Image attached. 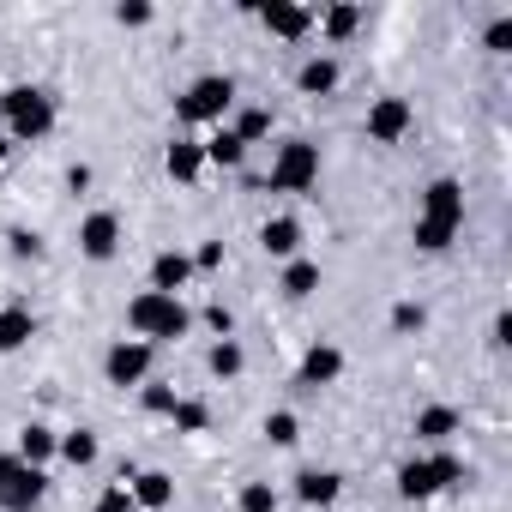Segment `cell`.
Listing matches in <instances>:
<instances>
[{
    "mask_svg": "<svg viewBox=\"0 0 512 512\" xmlns=\"http://www.w3.org/2000/svg\"><path fill=\"white\" fill-rule=\"evenodd\" d=\"M205 368H211L217 380H235V374L247 368V356H241V344H235V338H217V344H211V356H205Z\"/></svg>",
    "mask_w": 512,
    "mask_h": 512,
    "instance_id": "23",
    "label": "cell"
},
{
    "mask_svg": "<svg viewBox=\"0 0 512 512\" xmlns=\"http://www.w3.org/2000/svg\"><path fill=\"white\" fill-rule=\"evenodd\" d=\"M253 19H260L272 37H284V43H302L314 31V7H290V0H272V7H260Z\"/></svg>",
    "mask_w": 512,
    "mask_h": 512,
    "instance_id": "9",
    "label": "cell"
},
{
    "mask_svg": "<svg viewBox=\"0 0 512 512\" xmlns=\"http://www.w3.org/2000/svg\"><path fill=\"white\" fill-rule=\"evenodd\" d=\"M356 25H362V7H326V13H320V31H326L332 43L356 37Z\"/></svg>",
    "mask_w": 512,
    "mask_h": 512,
    "instance_id": "27",
    "label": "cell"
},
{
    "mask_svg": "<svg viewBox=\"0 0 512 512\" xmlns=\"http://www.w3.org/2000/svg\"><path fill=\"white\" fill-rule=\"evenodd\" d=\"M127 494H133V506H145V512H163V506L175 500V476H163V470H139V476L127 482Z\"/></svg>",
    "mask_w": 512,
    "mask_h": 512,
    "instance_id": "15",
    "label": "cell"
},
{
    "mask_svg": "<svg viewBox=\"0 0 512 512\" xmlns=\"http://www.w3.org/2000/svg\"><path fill=\"white\" fill-rule=\"evenodd\" d=\"M115 25L139 31V25H151V7H145V0H121V7H115Z\"/></svg>",
    "mask_w": 512,
    "mask_h": 512,
    "instance_id": "34",
    "label": "cell"
},
{
    "mask_svg": "<svg viewBox=\"0 0 512 512\" xmlns=\"http://www.w3.org/2000/svg\"><path fill=\"white\" fill-rule=\"evenodd\" d=\"M314 181H320V145H314V139H284L278 157H272V181H266V187H278V193H308Z\"/></svg>",
    "mask_w": 512,
    "mask_h": 512,
    "instance_id": "4",
    "label": "cell"
},
{
    "mask_svg": "<svg viewBox=\"0 0 512 512\" xmlns=\"http://www.w3.org/2000/svg\"><path fill=\"white\" fill-rule=\"evenodd\" d=\"M37 338V320H31V308H0V356H13V350H25Z\"/></svg>",
    "mask_w": 512,
    "mask_h": 512,
    "instance_id": "17",
    "label": "cell"
},
{
    "mask_svg": "<svg viewBox=\"0 0 512 512\" xmlns=\"http://www.w3.org/2000/svg\"><path fill=\"white\" fill-rule=\"evenodd\" d=\"M488 49H494V55H506V49H512V19H506V13L488 25Z\"/></svg>",
    "mask_w": 512,
    "mask_h": 512,
    "instance_id": "38",
    "label": "cell"
},
{
    "mask_svg": "<svg viewBox=\"0 0 512 512\" xmlns=\"http://www.w3.org/2000/svg\"><path fill=\"white\" fill-rule=\"evenodd\" d=\"M235 109V79H223V73H205V79H193L187 85V97L175 103V115L187 121V127H223V115Z\"/></svg>",
    "mask_w": 512,
    "mask_h": 512,
    "instance_id": "3",
    "label": "cell"
},
{
    "mask_svg": "<svg viewBox=\"0 0 512 512\" xmlns=\"http://www.w3.org/2000/svg\"><path fill=\"white\" fill-rule=\"evenodd\" d=\"M452 434H458V410H452V404H428V410H416V440L446 446Z\"/></svg>",
    "mask_w": 512,
    "mask_h": 512,
    "instance_id": "19",
    "label": "cell"
},
{
    "mask_svg": "<svg viewBox=\"0 0 512 512\" xmlns=\"http://www.w3.org/2000/svg\"><path fill=\"white\" fill-rule=\"evenodd\" d=\"M67 187H73V193H85V187H91V169H85V163H73V169H67Z\"/></svg>",
    "mask_w": 512,
    "mask_h": 512,
    "instance_id": "41",
    "label": "cell"
},
{
    "mask_svg": "<svg viewBox=\"0 0 512 512\" xmlns=\"http://www.w3.org/2000/svg\"><path fill=\"white\" fill-rule=\"evenodd\" d=\"M7 151H13V139H7V127H0V163H7Z\"/></svg>",
    "mask_w": 512,
    "mask_h": 512,
    "instance_id": "43",
    "label": "cell"
},
{
    "mask_svg": "<svg viewBox=\"0 0 512 512\" xmlns=\"http://www.w3.org/2000/svg\"><path fill=\"white\" fill-rule=\"evenodd\" d=\"M127 326H133V338H181L187 326H193V314L181 308V296H157V290H145V296H133L127 302Z\"/></svg>",
    "mask_w": 512,
    "mask_h": 512,
    "instance_id": "2",
    "label": "cell"
},
{
    "mask_svg": "<svg viewBox=\"0 0 512 512\" xmlns=\"http://www.w3.org/2000/svg\"><path fill=\"white\" fill-rule=\"evenodd\" d=\"M103 374H109V386H145L151 380V344L145 338H115L109 356H103Z\"/></svg>",
    "mask_w": 512,
    "mask_h": 512,
    "instance_id": "5",
    "label": "cell"
},
{
    "mask_svg": "<svg viewBox=\"0 0 512 512\" xmlns=\"http://www.w3.org/2000/svg\"><path fill=\"white\" fill-rule=\"evenodd\" d=\"M199 145H205V163L211 169H241V157H247V145L229 127H211V139H199Z\"/></svg>",
    "mask_w": 512,
    "mask_h": 512,
    "instance_id": "21",
    "label": "cell"
},
{
    "mask_svg": "<svg viewBox=\"0 0 512 512\" xmlns=\"http://www.w3.org/2000/svg\"><path fill=\"white\" fill-rule=\"evenodd\" d=\"M7 241H13V260H43V241H37L31 229H13Z\"/></svg>",
    "mask_w": 512,
    "mask_h": 512,
    "instance_id": "36",
    "label": "cell"
},
{
    "mask_svg": "<svg viewBox=\"0 0 512 512\" xmlns=\"http://www.w3.org/2000/svg\"><path fill=\"white\" fill-rule=\"evenodd\" d=\"M235 506H241V512H278V488H272V482H241Z\"/></svg>",
    "mask_w": 512,
    "mask_h": 512,
    "instance_id": "29",
    "label": "cell"
},
{
    "mask_svg": "<svg viewBox=\"0 0 512 512\" xmlns=\"http://www.w3.org/2000/svg\"><path fill=\"white\" fill-rule=\"evenodd\" d=\"M205 326H211L217 338H235V314H229L223 302H211V308H205Z\"/></svg>",
    "mask_w": 512,
    "mask_h": 512,
    "instance_id": "37",
    "label": "cell"
},
{
    "mask_svg": "<svg viewBox=\"0 0 512 512\" xmlns=\"http://www.w3.org/2000/svg\"><path fill=\"white\" fill-rule=\"evenodd\" d=\"M314 290H320V266H314V260H290V266H284V296L302 302V296H314Z\"/></svg>",
    "mask_w": 512,
    "mask_h": 512,
    "instance_id": "24",
    "label": "cell"
},
{
    "mask_svg": "<svg viewBox=\"0 0 512 512\" xmlns=\"http://www.w3.org/2000/svg\"><path fill=\"white\" fill-rule=\"evenodd\" d=\"M223 266V241H205L199 253H193V272H217Z\"/></svg>",
    "mask_w": 512,
    "mask_h": 512,
    "instance_id": "39",
    "label": "cell"
},
{
    "mask_svg": "<svg viewBox=\"0 0 512 512\" xmlns=\"http://www.w3.org/2000/svg\"><path fill=\"white\" fill-rule=\"evenodd\" d=\"M79 253H85V260H115V253H121V217L115 211H91L85 223H79Z\"/></svg>",
    "mask_w": 512,
    "mask_h": 512,
    "instance_id": "6",
    "label": "cell"
},
{
    "mask_svg": "<svg viewBox=\"0 0 512 512\" xmlns=\"http://www.w3.org/2000/svg\"><path fill=\"white\" fill-rule=\"evenodd\" d=\"M13 452H19L31 470H43V464L61 452V434H55L49 422H31V428H19V446H13Z\"/></svg>",
    "mask_w": 512,
    "mask_h": 512,
    "instance_id": "14",
    "label": "cell"
},
{
    "mask_svg": "<svg viewBox=\"0 0 512 512\" xmlns=\"http://www.w3.org/2000/svg\"><path fill=\"white\" fill-rule=\"evenodd\" d=\"M61 458H67V464H79V470H85V464H97V434H91V428L61 434Z\"/></svg>",
    "mask_w": 512,
    "mask_h": 512,
    "instance_id": "28",
    "label": "cell"
},
{
    "mask_svg": "<svg viewBox=\"0 0 512 512\" xmlns=\"http://www.w3.org/2000/svg\"><path fill=\"white\" fill-rule=\"evenodd\" d=\"M428 464H434V482H440V488H452V482H464V458H458V452H434Z\"/></svg>",
    "mask_w": 512,
    "mask_h": 512,
    "instance_id": "31",
    "label": "cell"
},
{
    "mask_svg": "<svg viewBox=\"0 0 512 512\" xmlns=\"http://www.w3.org/2000/svg\"><path fill=\"white\" fill-rule=\"evenodd\" d=\"M43 494H49V476L31 470V464H19L7 482H0V512H37Z\"/></svg>",
    "mask_w": 512,
    "mask_h": 512,
    "instance_id": "8",
    "label": "cell"
},
{
    "mask_svg": "<svg viewBox=\"0 0 512 512\" xmlns=\"http://www.w3.org/2000/svg\"><path fill=\"white\" fill-rule=\"evenodd\" d=\"M266 440H272V446H296V440H302L296 410H272V416H266Z\"/></svg>",
    "mask_w": 512,
    "mask_h": 512,
    "instance_id": "30",
    "label": "cell"
},
{
    "mask_svg": "<svg viewBox=\"0 0 512 512\" xmlns=\"http://www.w3.org/2000/svg\"><path fill=\"white\" fill-rule=\"evenodd\" d=\"M97 512H133V494H127V482H109V488L97 494Z\"/></svg>",
    "mask_w": 512,
    "mask_h": 512,
    "instance_id": "33",
    "label": "cell"
},
{
    "mask_svg": "<svg viewBox=\"0 0 512 512\" xmlns=\"http://www.w3.org/2000/svg\"><path fill=\"white\" fill-rule=\"evenodd\" d=\"M19 464H25V458H19V452H0V482H7V476H13V470H19Z\"/></svg>",
    "mask_w": 512,
    "mask_h": 512,
    "instance_id": "42",
    "label": "cell"
},
{
    "mask_svg": "<svg viewBox=\"0 0 512 512\" xmlns=\"http://www.w3.org/2000/svg\"><path fill=\"white\" fill-rule=\"evenodd\" d=\"M398 494H404V500H428V494H440V482H434V464H428V458H410V464H398Z\"/></svg>",
    "mask_w": 512,
    "mask_h": 512,
    "instance_id": "22",
    "label": "cell"
},
{
    "mask_svg": "<svg viewBox=\"0 0 512 512\" xmlns=\"http://www.w3.org/2000/svg\"><path fill=\"white\" fill-rule=\"evenodd\" d=\"M338 494H344V476H338V470H314V464L296 470V500H302V506H332Z\"/></svg>",
    "mask_w": 512,
    "mask_h": 512,
    "instance_id": "13",
    "label": "cell"
},
{
    "mask_svg": "<svg viewBox=\"0 0 512 512\" xmlns=\"http://www.w3.org/2000/svg\"><path fill=\"white\" fill-rule=\"evenodd\" d=\"M260 247L272 253V260H302V223L296 217H272L260 229Z\"/></svg>",
    "mask_w": 512,
    "mask_h": 512,
    "instance_id": "16",
    "label": "cell"
},
{
    "mask_svg": "<svg viewBox=\"0 0 512 512\" xmlns=\"http://www.w3.org/2000/svg\"><path fill=\"white\" fill-rule=\"evenodd\" d=\"M338 374H344V350H338V344H314V350L302 356V374H296V386L320 392V386H332Z\"/></svg>",
    "mask_w": 512,
    "mask_h": 512,
    "instance_id": "12",
    "label": "cell"
},
{
    "mask_svg": "<svg viewBox=\"0 0 512 512\" xmlns=\"http://www.w3.org/2000/svg\"><path fill=\"white\" fill-rule=\"evenodd\" d=\"M139 404H145L151 416H169V410H175V386H145V392H139Z\"/></svg>",
    "mask_w": 512,
    "mask_h": 512,
    "instance_id": "32",
    "label": "cell"
},
{
    "mask_svg": "<svg viewBox=\"0 0 512 512\" xmlns=\"http://www.w3.org/2000/svg\"><path fill=\"white\" fill-rule=\"evenodd\" d=\"M506 338H512V320H506V314H494V332H488V344H494V350H506Z\"/></svg>",
    "mask_w": 512,
    "mask_h": 512,
    "instance_id": "40",
    "label": "cell"
},
{
    "mask_svg": "<svg viewBox=\"0 0 512 512\" xmlns=\"http://www.w3.org/2000/svg\"><path fill=\"white\" fill-rule=\"evenodd\" d=\"M296 91H302V97H332V91H338V61H326V55L302 61V73H296Z\"/></svg>",
    "mask_w": 512,
    "mask_h": 512,
    "instance_id": "20",
    "label": "cell"
},
{
    "mask_svg": "<svg viewBox=\"0 0 512 512\" xmlns=\"http://www.w3.org/2000/svg\"><path fill=\"white\" fill-rule=\"evenodd\" d=\"M422 217H428V223H452V229H458V223H464V187H458L452 175H440V181L422 193Z\"/></svg>",
    "mask_w": 512,
    "mask_h": 512,
    "instance_id": "10",
    "label": "cell"
},
{
    "mask_svg": "<svg viewBox=\"0 0 512 512\" xmlns=\"http://www.w3.org/2000/svg\"><path fill=\"white\" fill-rule=\"evenodd\" d=\"M229 133H235V139H241V145H260V139H266V133H272V109H241V115H235V127H229Z\"/></svg>",
    "mask_w": 512,
    "mask_h": 512,
    "instance_id": "26",
    "label": "cell"
},
{
    "mask_svg": "<svg viewBox=\"0 0 512 512\" xmlns=\"http://www.w3.org/2000/svg\"><path fill=\"white\" fill-rule=\"evenodd\" d=\"M169 422H175V434H205V428H211V410H205L199 398H175Z\"/></svg>",
    "mask_w": 512,
    "mask_h": 512,
    "instance_id": "25",
    "label": "cell"
},
{
    "mask_svg": "<svg viewBox=\"0 0 512 512\" xmlns=\"http://www.w3.org/2000/svg\"><path fill=\"white\" fill-rule=\"evenodd\" d=\"M163 169H169L175 181H199V175H205V145H199V139H175V145L163 151Z\"/></svg>",
    "mask_w": 512,
    "mask_h": 512,
    "instance_id": "18",
    "label": "cell"
},
{
    "mask_svg": "<svg viewBox=\"0 0 512 512\" xmlns=\"http://www.w3.org/2000/svg\"><path fill=\"white\" fill-rule=\"evenodd\" d=\"M187 278H193V253L163 247L157 260H151V290H157V296H181V290H187Z\"/></svg>",
    "mask_w": 512,
    "mask_h": 512,
    "instance_id": "11",
    "label": "cell"
},
{
    "mask_svg": "<svg viewBox=\"0 0 512 512\" xmlns=\"http://www.w3.org/2000/svg\"><path fill=\"white\" fill-rule=\"evenodd\" d=\"M422 320H428L422 302H398V308H392V326H398V332H422Z\"/></svg>",
    "mask_w": 512,
    "mask_h": 512,
    "instance_id": "35",
    "label": "cell"
},
{
    "mask_svg": "<svg viewBox=\"0 0 512 512\" xmlns=\"http://www.w3.org/2000/svg\"><path fill=\"white\" fill-rule=\"evenodd\" d=\"M410 127H416V109H410L404 97H380V103L368 109V139H374V145H398Z\"/></svg>",
    "mask_w": 512,
    "mask_h": 512,
    "instance_id": "7",
    "label": "cell"
},
{
    "mask_svg": "<svg viewBox=\"0 0 512 512\" xmlns=\"http://www.w3.org/2000/svg\"><path fill=\"white\" fill-rule=\"evenodd\" d=\"M0 127H7V139H49L55 127V97L43 85H13V91H0Z\"/></svg>",
    "mask_w": 512,
    "mask_h": 512,
    "instance_id": "1",
    "label": "cell"
}]
</instances>
